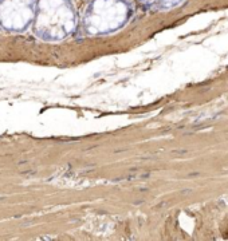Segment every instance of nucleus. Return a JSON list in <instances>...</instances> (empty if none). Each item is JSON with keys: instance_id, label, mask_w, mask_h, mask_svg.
Returning <instances> with one entry per match:
<instances>
[{"instance_id": "f257e3e1", "label": "nucleus", "mask_w": 228, "mask_h": 241, "mask_svg": "<svg viewBox=\"0 0 228 241\" xmlns=\"http://www.w3.org/2000/svg\"><path fill=\"white\" fill-rule=\"evenodd\" d=\"M53 3H54V4H59L60 0H53Z\"/></svg>"}]
</instances>
